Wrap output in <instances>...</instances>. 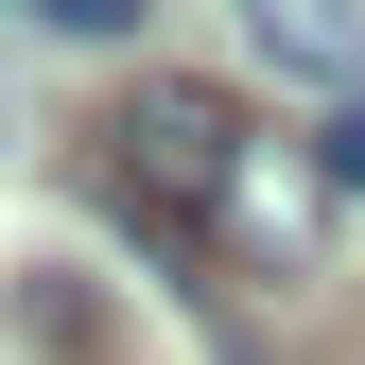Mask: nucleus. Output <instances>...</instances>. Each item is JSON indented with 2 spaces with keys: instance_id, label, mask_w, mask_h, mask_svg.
<instances>
[{
  "instance_id": "nucleus-2",
  "label": "nucleus",
  "mask_w": 365,
  "mask_h": 365,
  "mask_svg": "<svg viewBox=\"0 0 365 365\" xmlns=\"http://www.w3.org/2000/svg\"><path fill=\"white\" fill-rule=\"evenodd\" d=\"M209 279H261V296H313V279H331V174H313L296 122H261V140H244L226 226H209Z\"/></svg>"
},
{
  "instance_id": "nucleus-4",
  "label": "nucleus",
  "mask_w": 365,
  "mask_h": 365,
  "mask_svg": "<svg viewBox=\"0 0 365 365\" xmlns=\"http://www.w3.org/2000/svg\"><path fill=\"white\" fill-rule=\"evenodd\" d=\"M35 35H87V53H122V35H140V0H18Z\"/></svg>"
},
{
  "instance_id": "nucleus-1",
  "label": "nucleus",
  "mask_w": 365,
  "mask_h": 365,
  "mask_svg": "<svg viewBox=\"0 0 365 365\" xmlns=\"http://www.w3.org/2000/svg\"><path fill=\"white\" fill-rule=\"evenodd\" d=\"M244 140H261V105H244V87L157 70V87H122V105H105V140H87V192L140 226L174 279H209V226H226V174H244Z\"/></svg>"
},
{
  "instance_id": "nucleus-3",
  "label": "nucleus",
  "mask_w": 365,
  "mask_h": 365,
  "mask_svg": "<svg viewBox=\"0 0 365 365\" xmlns=\"http://www.w3.org/2000/svg\"><path fill=\"white\" fill-rule=\"evenodd\" d=\"M296 140H313V174H331V209H348V192H365V87H348L331 122H296Z\"/></svg>"
}]
</instances>
